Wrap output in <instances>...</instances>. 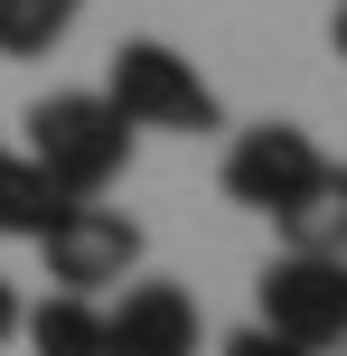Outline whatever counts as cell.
<instances>
[{
  "label": "cell",
  "instance_id": "obj_1",
  "mask_svg": "<svg viewBox=\"0 0 347 356\" xmlns=\"http://www.w3.org/2000/svg\"><path fill=\"white\" fill-rule=\"evenodd\" d=\"M29 160L66 197H104L131 169V122L113 113V94H38L29 104Z\"/></svg>",
  "mask_w": 347,
  "mask_h": 356
},
{
  "label": "cell",
  "instance_id": "obj_2",
  "mask_svg": "<svg viewBox=\"0 0 347 356\" xmlns=\"http://www.w3.org/2000/svg\"><path fill=\"white\" fill-rule=\"evenodd\" d=\"M104 94H113V113H122L131 131H216L225 122L216 85L197 75V56L160 47V38H122L113 66H104Z\"/></svg>",
  "mask_w": 347,
  "mask_h": 356
},
{
  "label": "cell",
  "instance_id": "obj_3",
  "mask_svg": "<svg viewBox=\"0 0 347 356\" xmlns=\"http://www.w3.org/2000/svg\"><path fill=\"white\" fill-rule=\"evenodd\" d=\"M263 328L291 347H347V253H282L273 272L254 282Z\"/></svg>",
  "mask_w": 347,
  "mask_h": 356
},
{
  "label": "cell",
  "instance_id": "obj_4",
  "mask_svg": "<svg viewBox=\"0 0 347 356\" xmlns=\"http://www.w3.org/2000/svg\"><path fill=\"white\" fill-rule=\"evenodd\" d=\"M38 253H47V282L56 291H113L141 272V225H131L122 207H94V197H75L66 216H56L47 234H38Z\"/></svg>",
  "mask_w": 347,
  "mask_h": 356
},
{
  "label": "cell",
  "instance_id": "obj_5",
  "mask_svg": "<svg viewBox=\"0 0 347 356\" xmlns=\"http://www.w3.org/2000/svg\"><path fill=\"white\" fill-rule=\"evenodd\" d=\"M310 178H319V141L300 122H254V131H235V150H225V197L254 207V216H282Z\"/></svg>",
  "mask_w": 347,
  "mask_h": 356
},
{
  "label": "cell",
  "instance_id": "obj_6",
  "mask_svg": "<svg viewBox=\"0 0 347 356\" xmlns=\"http://www.w3.org/2000/svg\"><path fill=\"white\" fill-rule=\"evenodd\" d=\"M197 347H207V319L179 282H131L104 309V356H197Z\"/></svg>",
  "mask_w": 347,
  "mask_h": 356
},
{
  "label": "cell",
  "instance_id": "obj_7",
  "mask_svg": "<svg viewBox=\"0 0 347 356\" xmlns=\"http://www.w3.org/2000/svg\"><path fill=\"white\" fill-rule=\"evenodd\" d=\"M273 225H282V244H291V253H347V169L319 160V178L273 216Z\"/></svg>",
  "mask_w": 347,
  "mask_h": 356
},
{
  "label": "cell",
  "instance_id": "obj_8",
  "mask_svg": "<svg viewBox=\"0 0 347 356\" xmlns=\"http://www.w3.org/2000/svg\"><path fill=\"white\" fill-rule=\"evenodd\" d=\"M66 207H75V197L56 188L29 150H0V234H10V244H38V234H47Z\"/></svg>",
  "mask_w": 347,
  "mask_h": 356
},
{
  "label": "cell",
  "instance_id": "obj_9",
  "mask_svg": "<svg viewBox=\"0 0 347 356\" xmlns=\"http://www.w3.org/2000/svg\"><path fill=\"white\" fill-rule=\"evenodd\" d=\"M19 328H29V356H104V309L85 291H47Z\"/></svg>",
  "mask_w": 347,
  "mask_h": 356
},
{
  "label": "cell",
  "instance_id": "obj_10",
  "mask_svg": "<svg viewBox=\"0 0 347 356\" xmlns=\"http://www.w3.org/2000/svg\"><path fill=\"white\" fill-rule=\"evenodd\" d=\"M85 19V0H0V56H47Z\"/></svg>",
  "mask_w": 347,
  "mask_h": 356
},
{
  "label": "cell",
  "instance_id": "obj_11",
  "mask_svg": "<svg viewBox=\"0 0 347 356\" xmlns=\"http://www.w3.org/2000/svg\"><path fill=\"white\" fill-rule=\"evenodd\" d=\"M225 356H310V347H291V338H273V328H235V338H225Z\"/></svg>",
  "mask_w": 347,
  "mask_h": 356
},
{
  "label": "cell",
  "instance_id": "obj_12",
  "mask_svg": "<svg viewBox=\"0 0 347 356\" xmlns=\"http://www.w3.org/2000/svg\"><path fill=\"white\" fill-rule=\"evenodd\" d=\"M19 319H29V309H19V291H10V272H0V338H19Z\"/></svg>",
  "mask_w": 347,
  "mask_h": 356
},
{
  "label": "cell",
  "instance_id": "obj_13",
  "mask_svg": "<svg viewBox=\"0 0 347 356\" xmlns=\"http://www.w3.org/2000/svg\"><path fill=\"white\" fill-rule=\"evenodd\" d=\"M329 47H338V56H347V0H338V19H329Z\"/></svg>",
  "mask_w": 347,
  "mask_h": 356
}]
</instances>
